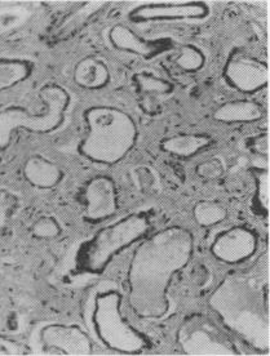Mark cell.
<instances>
[{"label": "cell", "instance_id": "cell-1", "mask_svg": "<svg viewBox=\"0 0 270 356\" xmlns=\"http://www.w3.org/2000/svg\"><path fill=\"white\" fill-rule=\"evenodd\" d=\"M193 248V235L184 227L157 232L137 248L128 273V300L140 318L159 319L167 314L172 277L189 264Z\"/></svg>", "mask_w": 270, "mask_h": 356}, {"label": "cell", "instance_id": "cell-2", "mask_svg": "<svg viewBox=\"0 0 270 356\" xmlns=\"http://www.w3.org/2000/svg\"><path fill=\"white\" fill-rule=\"evenodd\" d=\"M268 268L225 277L209 297V306L226 327L260 351L270 348Z\"/></svg>", "mask_w": 270, "mask_h": 356}, {"label": "cell", "instance_id": "cell-3", "mask_svg": "<svg viewBox=\"0 0 270 356\" xmlns=\"http://www.w3.org/2000/svg\"><path fill=\"white\" fill-rule=\"evenodd\" d=\"M88 134L81 143V152L90 161L114 164L134 147L137 137L135 120L116 107H90L86 114Z\"/></svg>", "mask_w": 270, "mask_h": 356}, {"label": "cell", "instance_id": "cell-4", "mask_svg": "<svg viewBox=\"0 0 270 356\" xmlns=\"http://www.w3.org/2000/svg\"><path fill=\"white\" fill-rule=\"evenodd\" d=\"M150 227L144 214H131L106 226L81 247L78 265L88 273H101L119 250L141 239Z\"/></svg>", "mask_w": 270, "mask_h": 356}, {"label": "cell", "instance_id": "cell-5", "mask_svg": "<svg viewBox=\"0 0 270 356\" xmlns=\"http://www.w3.org/2000/svg\"><path fill=\"white\" fill-rule=\"evenodd\" d=\"M40 98L45 105L43 114H29L18 107H10L0 113V149L8 146L10 136L18 128L35 134H48L63 124L70 102L69 93L58 86H47L40 90Z\"/></svg>", "mask_w": 270, "mask_h": 356}, {"label": "cell", "instance_id": "cell-6", "mask_svg": "<svg viewBox=\"0 0 270 356\" xmlns=\"http://www.w3.org/2000/svg\"><path fill=\"white\" fill-rule=\"evenodd\" d=\"M93 327L101 342L118 353L137 354L148 346V339L123 319L120 294L116 291H108L96 297Z\"/></svg>", "mask_w": 270, "mask_h": 356}, {"label": "cell", "instance_id": "cell-7", "mask_svg": "<svg viewBox=\"0 0 270 356\" xmlns=\"http://www.w3.org/2000/svg\"><path fill=\"white\" fill-rule=\"evenodd\" d=\"M177 341L186 355H239V350L225 333L203 315H191L185 319Z\"/></svg>", "mask_w": 270, "mask_h": 356}, {"label": "cell", "instance_id": "cell-8", "mask_svg": "<svg viewBox=\"0 0 270 356\" xmlns=\"http://www.w3.org/2000/svg\"><path fill=\"white\" fill-rule=\"evenodd\" d=\"M228 83L244 93H255L268 86V65L248 54H235L225 67Z\"/></svg>", "mask_w": 270, "mask_h": 356}, {"label": "cell", "instance_id": "cell-9", "mask_svg": "<svg viewBox=\"0 0 270 356\" xmlns=\"http://www.w3.org/2000/svg\"><path fill=\"white\" fill-rule=\"evenodd\" d=\"M257 248V238L247 227H233L220 232L211 245V252L225 264H238L251 259Z\"/></svg>", "mask_w": 270, "mask_h": 356}, {"label": "cell", "instance_id": "cell-10", "mask_svg": "<svg viewBox=\"0 0 270 356\" xmlns=\"http://www.w3.org/2000/svg\"><path fill=\"white\" fill-rule=\"evenodd\" d=\"M42 341L45 348L65 355H90L92 353L90 339L77 325H47L42 330Z\"/></svg>", "mask_w": 270, "mask_h": 356}, {"label": "cell", "instance_id": "cell-11", "mask_svg": "<svg viewBox=\"0 0 270 356\" xmlns=\"http://www.w3.org/2000/svg\"><path fill=\"white\" fill-rule=\"evenodd\" d=\"M209 8L203 1H188L175 4H148L136 8L132 17L136 21L161 19H200L207 17Z\"/></svg>", "mask_w": 270, "mask_h": 356}, {"label": "cell", "instance_id": "cell-12", "mask_svg": "<svg viewBox=\"0 0 270 356\" xmlns=\"http://www.w3.org/2000/svg\"><path fill=\"white\" fill-rule=\"evenodd\" d=\"M86 217L90 221L108 218L117 212L116 185L108 177L93 178L86 187Z\"/></svg>", "mask_w": 270, "mask_h": 356}, {"label": "cell", "instance_id": "cell-13", "mask_svg": "<svg viewBox=\"0 0 270 356\" xmlns=\"http://www.w3.org/2000/svg\"><path fill=\"white\" fill-rule=\"evenodd\" d=\"M264 116L262 106L248 99L230 101L219 107L214 118L221 123H253Z\"/></svg>", "mask_w": 270, "mask_h": 356}, {"label": "cell", "instance_id": "cell-14", "mask_svg": "<svg viewBox=\"0 0 270 356\" xmlns=\"http://www.w3.org/2000/svg\"><path fill=\"white\" fill-rule=\"evenodd\" d=\"M24 172L27 181L40 188L56 186L63 178V172L56 164L40 156L30 158L25 164Z\"/></svg>", "mask_w": 270, "mask_h": 356}, {"label": "cell", "instance_id": "cell-15", "mask_svg": "<svg viewBox=\"0 0 270 356\" xmlns=\"http://www.w3.org/2000/svg\"><path fill=\"white\" fill-rule=\"evenodd\" d=\"M74 79L77 84L84 88H101L109 81L108 67L99 58L87 57L78 63L74 72Z\"/></svg>", "mask_w": 270, "mask_h": 356}, {"label": "cell", "instance_id": "cell-16", "mask_svg": "<svg viewBox=\"0 0 270 356\" xmlns=\"http://www.w3.org/2000/svg\"><path fill=\"white\" fill-rule=\"evenodd\" d=\"M110 40L119 49L134 52L140 56H152L158 52L157 45H154L155 43L141 39L140 36L136 35L132 30L122 25L111 29Z\"/></svg>", "mask_w": 270, "mask_h": 356}, {"label": "cell", "instance_id": "cell-17", "mask_svg": "<svg viewBox=\"0 0 270 356\" xmlns=\"http://www.w3.org/2000/svg\"><path fill=\"white\" fill-rule=\"evenodd\" d=\"M209 143L211 140L207 136L182 134V136H173L171 138H167L166 141H163L162 147L164 152H170L172 155L181 156V158H189L200 152L202 149L207 147Z\"/></svg>", "mask_w": 270, "mask_h": 356}, {"label": "cell", "instance_id": "cell-18", "mask_svg": "<svg viewBox=\"0 0 270 356\" xmlns=\"http://www.w3.org/2000/svg\"><path fill=\"white\" fill-rule=\"evenodd\" d=\"M30 66L21 60L0 61V90L10 88L29 76Z\"/></svg>", "mask_w": 270, "mask_h": 356}, {"label": "cell", "instance_id": "cell-19", "mask_svg": "<svg viewBox=\"0 0 270 356\" xmlns=\"http://www.w3.org/2000/svg\"><path fill=\"white\" fill-rule=\"evenodd\" d=\"M194 218L200 226H214L223 222L228 216L225 208L214 200H202L194 207Z\"/></svg>", "mask_w": 270, "mask_h": 356}, {"label": "cell", "instance_id": "cell-20", "mask_svg": "<svg viewBox=\"0 0 270 356\" xmlns=\"http://www.w3.org/2000/svg\"><path fill=\"white\" fill-rule=\"evenodd\" d=\"M206 61V57L203 52L197 48L196 45H182L180 54L176 57L175 63L184 72H198L199 69L203 67Z\"/></svg>", "mask_w": 270, "mask_h": 356}, {"label": "cell", "instance_id": "cell-21", "mask_svg": "<svg viewBox=\"0 0 270 356\" xmlns=\"http://www.w3.org/2000/svg\"><path fill=\"white\" fill-rule=\"evenodd\" d=\"M136 83L141 92L150 93V95L164 96V95H170L173 90V87L170 81L158 78L153 74H138L136 76Z\"/></svg>", "mask_w": 270, "mask_h": 356}, {"label": "cell", "instance_id": "cell-22", "mask_svg": "<svg viewBox=\"0 0 270 356\" xmlns=\"http://www.w3.org/2000/svg\"><path fill=\"white\" fill-rule=\"evenodd\" d=\"M29 13L24 8H8L0 10V34L16 27L26 19Z\"/></svg>", "mask_w": 270, "mask_h": 356}, {"label": "cell", "instance_id": "cell-23", "mask_svg": "<svg viewBox=\"0 0 270 356\" xmlns=\"http://www.w3.org/2000/svg\"><path fill=\"white\" fill-rule=\"evenodd\" d=\"M134 181L136 186L143 191H152L158 186L157 173L149 167H137L134 170Z\"/></svg>", "mask_w": 270, "mask_h": 356}, {"label": "cell", "instance_id": "cell-24", "mask_svg": "<svg viewBox=\"0 0 270 356\" xmlns=\"http://www.w3.org/2000/svg\"><path fill=\"white\" fill-rule=\"evenodd\" d=\"M196 172L199 177L203 179H215L223 176L224 164L219 158H214V159L200 163Z\"/></svg>", "mask_w": 270, "mask_h": 356}, {"label": "cell", "instance_id": "cell-25", "mask_svg": "<svg viewBox=\"0 0 270 356\" xmlns=\"http://www.w3.org/2000/svg\"><path fill=\"white\" fill-rule=\"evenodd\" d=\"M33 234L36 238L51 239L60 234V226L54 218H42L33 226Z\"/></svg>", "mask_w": 270, "mask_h": 356}, {"label": "cell", "instance_id": "cell-26", "mask_svg": "<svg viewBox=\"0 0 270 356\" xmlns=\"http://www.w3.org/2000/svg\"><path fill=\"white\" fill-rule=\"evenodd\" d=\"M259 202L264 211H268L269 207V175L268 170H262V173H259Z\"/></svg>", "mask_w": 270, "mask_h": 356}, {"label": "cell", "instance_id": "cell-27", "mask_svg": "<svg viewBox=\"0 0 270 356\" xmlns=\"http://www.w3.org/2000/svg\"><path fill=\"white\" fill-rule=\"evenodd\" d=\"M253 150L262 155H268V136L262 134L260 137H256L253 143Z\"/></svg>", "mask_w": 270, "mask_h": 356}]
</instances>
